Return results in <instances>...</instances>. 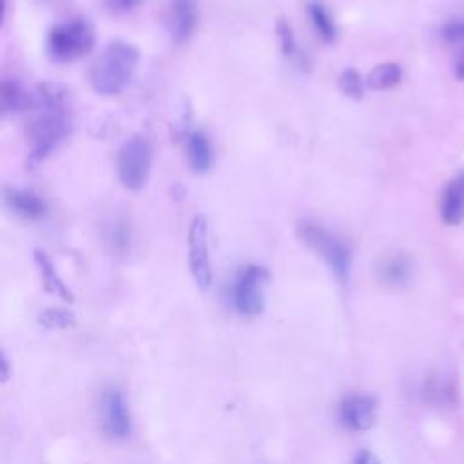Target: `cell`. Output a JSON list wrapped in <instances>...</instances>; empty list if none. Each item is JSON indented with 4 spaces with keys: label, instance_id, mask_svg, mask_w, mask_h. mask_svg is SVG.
I'll return each mask as SVG.
<instances>
[{
    "label": "cell",
    "instance_id": "obj_2",
    "mask_svg": "<svg viewBox=\"0 0 464 464\" xmlns=\"http://www.w3.org/2000/svg\"><path fill=\"white\" fill-rule=\"evenodd\" d=\"M140 62L136 45L116 40L96 58L91 69V85L102 96L120 94L132 80Z\"/></svg>",
    "mask_w": 464,
    "mask_h": 464
},
{
    "label": "cell",
    "instance_id": "obj_13",
    "mask_svg": "<svg viewBox=\"0 0 464 464\" xmlns=\"http://www.w3.org/2000/svg\"><path fill=\"white\" fill-rule=\"evenodd\" d=\"M185 156L194 174H207L214 167V147L210 138L201 129L187 130L185 134Z\"/></svg>",
    "mask_w": 464,
    "mask_h": 464
},
{
    "label": "cell",
    "instance_id": "obj_18",
    "mask_svg": "<svg viewBox=\"0 0 464 464\" xmlns=\"http://www.w3.org/2000/svg\"><path fill=\"white\" fill-rule=\"evenodd\" d=\"M304 11H306V18H308L310 25L314 27L315 34L319 36V40L326 45L334 44L339 36V29H337V24H335L328 5L323 0H306Z\"/></svg>",
    "mask_w": 464,
    "mask_h": 464
},
{
    "label": "cell",
    "instance_id": "obj_25",
    "mask_svg": "<svg viewBox=\"0 0 464 464\" xmlns=\"http://www.w3.org/2000/svg\"><path fill=\"white\" fill-rule=\"evenodd\" d=\"M145 0H105L107 7L112 13H130L136 7H140Z\"/></svg>",
    "mask_w": 464,
    "mask_h": 464
},
{
    "label": "cell",
    "instance_id": "obj_22",
    "mask_svg": "<svg viewBox=\"0 0 464 464\" xmlns=\"http://www.w3.org/2000/svg\"><path fill=\"white\" fill-rule=\"evenodd\" d=\"M38 323L47 330H63L76 324V317L67 308H47L38 315Z\"/></svg>",
    "mask_w": 464,
    "mask_h": 464
},
{
    "label": "cell",
    "instance_id": "obj_1",
    "mask_svg": "<svg viewBox=\"0 0 464 464\" xmlns=\"http://www.w3.org/2000/svg\"><path fill=\"white\" fill-rule=\"evenodd\" d=\"M29 111L33 112L27 129L29 160L38 163L51 156L72 132L65 87L53 82L40 85L34 91V102Z\"/></svg>",
    "mask_w": 464,
    "mask_h": 464
},
{
    "label": "cell",
    "instance_id": "obj_20",
    "mask_svg": "<svg viewBox=\"0 0 464 464\" xmlns=\"http://www.w3.org/2000/svg\"><path fill=\"white\" fill-rule=\"evenodd\" d=\"M401 82H402V67L397 62L377 63L364 78L366 87L372 91H390L397 87Z\"/></svg>",
    "mask_w": 464,
    "mask_h": 464
},
{
    "label": "cell",
    "instance_id": "obj_28",
    "mask_svg": "<svg viewBox=\"0 0 464 464\" xmlns=\"http://www.w3.org/2000/svg\"><path fill=\"white\" fill-rule=\"evenodd\" d=\"M455 76L464 82V58L457 62V65H455Z\"/></svg>",
    "mask_w": 464,
    "mask_h": 464
},
{
    "label": "cell",
    "instance_id": "obj_17",
    "mask_svg": "<svg viewBox=\"0 0 464 464\" xmlns=\"http://www.w3.org/2000/svg\"><path fill=\"white\" fill-rule=\"evenodd\" d=\"M34 102V92L25 89L16 80H0V118L29 111Z\"/></svg>",
    "mask_w": 464,
    "mask_h": 464
},
{
    "label": "cell",
    "instance_id": "obj_23",
    "mask_svg": "<svg viewBox=\"0 0 464 464\" xmlns=\"http://www.w3.org/2000/svg\"><path fill=\"white\" fill-rule=\"evenodd\" d=\"M107 243L114 252H120V254L127 252L132 245V230L129 223L123 219H116L114 223H111L107 230Z\"/></svg>",
    "mask_w": 464,
    "mask_h": 464
},
{
    "label": "cell",
    "instance_id": "obj_11",
    "mask_svg": "<svg viewBox=\"0 0 464 464\" xmlns=\"http://www.w3.org/2000/svg\"><path fill=\"white\" fill-rule=\"evenodd\" d=\"M5 207L25 221H40L47 214L45 201L33 190L5 187L2 192Z\"/></svg>",
    "mask_w": 464,
    "mask_h": 464
},
{
    "label": "cell",
    "instance_id": "obj_16",
    "mask_svg": "<svg viewBox=\"0 0 464 464\" xmlns=\"http://www.w3.org/2000/svg\"><path fill=\"white\" fill-rule=\"evenodd\" d=\"M276 38L281 49V54L301 72H308L312 63L308 54L303 51V47L299 45V42L295 40V33L292 29V25L288 24L286 18H277L276 20Z\"/></svg>",
    "mask_w": 464,
    "mask_h": 464
},
{
    "label": "cell",
    "instance_id": "obj_9",
    "mask_svg": "<svg viewBox=\"0 0 464 464\" xmlns=\"http://www.w3.org/2000/svg\"><path fill=\"white\" fill-rule=\"evenodd\" d=\"M337 419L348 431H368L377 422V401L366 393H352L341 399Z\"/></svg>",
    "mask_w": 464,
    "mask_h": 464
},
{
    "label": "cell",
    "instance_id": "obj_15",
    "mask_svg": "<svg viewBox=\"0 0 464 464\" xmlns=\"http://www.w3.org/2000/svg\"><path fill=\"white\" fill-rule=\"evenodd\" d=\"M420 395L426 402L433 406H453L459 395L455 377L446 372H431L430 375H426L420 386Z\"/></svg>",
    "mask_w": 464,
    "mask_h": 464
},
{
    "label": "cell",
    "instance_id": "obj_8",
    "mask_svg": "<svg viewBox=\"0 0 464 464\" xmlns=\"http://www.w3.org/2000/svg\"><path fill=\"white\" fill-rule=\"evenodd\" d=\"M102 430L112 439H125L130 433V415L125 395L116 386H107L102 392L98 406Z\"/></svg>",
    "mask_w": 464,
    "mask_h": 464
},
{
    "label": "cell",
    "instance_id": "obj_4",
    "mask_svg": "<svg viewBox=\"0 0 464 464\" xmlns=\"http://www.w3.org/2000/svg\"><path fill=\"white\" fill-rule=\"evenodd\" d=\"M96 44V29L87 18L56 24L47 34V53L54 62L69 63L83 58Z\"/></svg>",
    "mask_w": 464,
    "mask_h": 464
},
{
    "label": "cell",
    "instance_id": "obj_21",
    "mask_svg": "<svg viewBox=\"0 0 464 464\" xmlns=\"http://www.w3.org/2000/svg\"><path fill=\"white\" fill-rule=\"evenodd\" d=\"M337 87H339V91H341L346 98H350V100H353V102H359V100L364 96V91H366L364 78L361 76L359 71H355V69H352V67L344 69V71L339 74V78H337Z\"/></svg>",
    "mask_w": 464,
    "mask_h": 464
},
{
    "label": "cell",
    "instance_id": "obj_5",
    "mask_svg": "<svg viewBox=\"0 0 464 464\" xmlns=\"http://www.w3.org/2000/svg\"><path fill=\"white\" fill-rule=\"evenodd\" d=\"M270 279V272L257 263L243 265L227 288V299L230 308L241 317H256L265 306V285Z\"/></svg>",
    "mask_w": 464,
    "mask_h": 464
},
{
    "label": "cell",
    "instance_id": "obj_27",
    "mask_svg": "<svg viewBox=\"0 0 464 464\" xmlns=\"http://www.w3.org/2000/svg\"><path fill=\"white\" fill-rule=\"evenodd\" d=\"M9 375H11V366H9V361H7V357L0 352V382H4V381H7L9 379Z\"/></svg>",
    "mask_w": 464,
    "mask_h": 464
},
{
    "label": "cell",
    "instance_id": "obj_6",
    "mask_svg": "<svg viewBox=\"0 0 464 464\" xmlns=\"http://www.w3.org/2000/svg\"><path fill=\"white\" fill-rule=\"evenodd\" d=\"M152 145L149 138L134 134L123 141L116 158L118 179L129 190H140L150 174Z\"/></svg>",
    "mask_w": 464,
    "mask_h": 464
},
{
    "label": "cell",
    "instance_id": "obj_14",
    "mask_svg": "<svg viewBox=\"0 0 464 464\" xmlns=\"http://www.w3.org/2000/svg\"><path fill=\"white\" fill-rule=\"evenodd\" d=\"M377 279L388 288H404L413 277V261L404 252H392L377 263Z\"/></svg>",
    "mask_w": 464,
    "mask_h": 464
},
{
    "label": "cell",
    "instance_id": "obj_24",
    "mask_svg": "<svg viewBox=\"0 0 464 464\" xmlns=\"http://www.w3.org/2000/svg\"><path fill=\"white\" fill-rule=\"evenodd\" d=\"M440 36L442 40L451 45V47H464V20L457 18V20H450L440 27Z\"/></svg>",
    "mask_w": 464,
    "mask_h": 464
},
{
    "label": "cell",
    "instance_id": "obj_12",
    "mask_svg": "<svg viewBox=\"0 0 464 464\" xmlns=\"http://www.w3.org/2000/svg\"><path fill=\"white\" fill-rule=\"evenodd\" d=\"M198 25L196 0H170L169 7V31L174 44L181 45L190 40Z\"/></svg>",
    "mask_w": 464,
    "mask_h": 464
},
{
    "label": "cell",
    "instance_id": "obj_3",
    "mask_svg": "<svg viewBox=\"0 0 464 464\" xmlns=\"http://www.w3.org/2000/svg\"><path fill=\"white\" fill-rule=\"evenodd\" d=\"M295 232L299 239L312 250L315 256L328 265L334 277L346 285L352 272V248L350 245L334 230L314 219H299L295 223Z\"/></svg>",
    "mask_w": 464,
    "mask_h": 464
},
{
    "label": "cell",
    "instance_id": "obj_7",
    "mask_svg": "<svg viewBox=\"0 0 464 464\" xmlns=\"http://www.w3.org/2000/svg\"><path fill=\"white\" fill-rule=\"evenodd\" d=\"M188 266L192 279L199 290H208L212 285V263L208 250V223L203 214L192 218L187 236Z\"/></svg>",
    "mask_w": 464,
    "mask_h": 464
},
{
    "label": "cell",
    "instance_id": "obj_26",
    "mask_svg": "<svg viewBox=\"0 0 464 464\" xmlns=\"http://www.w3.org/2000/svg\"><path fill=\"white\" fill-rule=\"evenodd\" d=\"M353 464H381V462H379V459H377V455L373 451L362 450V451L357 453Z\"/></svg>",
    "mask_w": 464,
    "mask_h": 464
},
{
    "label": "cell",
    "instance_id": "obj_19",
    "mask_svg": "<svg viewBox=\"0 0 464 464\" xmlns=\"http://www.w3.org/2000/svg\"><path fill=\"white\" fill-rule=\"evenodd\" d=\"M34 263L38 266V272H40V279H42V285L44 288L49 292V294H54L58 295L60 299L71 303L74 297L71 294V290L67 288V285L62 281V277L58 276L53 261L49 259V256L42 250H34Z\"/></svg>",
    "mask_w": 464,
    "mask_h": 464
},
{
    "label": "cell",
    "instance_id": "obj_10",
    "mask_svg": "<svg viewBox=\"0 0 464 464\" xmlns=\"http://www.w3.org/2000/svg\"><path fill=\"white\" fill-rule=\"evenodd\" d=\"M439 216L448 227H457L464 221V169L455 172L444 185L439 199Z\"/></svg>",
    "mask_w": 464,
    "mask_h": 464
},
{
    "label": "cell",
    "instance_id": "obj_29",
    "mask_svg": "<svg viewBox=\"0 0 464 464\" xmlns=\"http://www.w3.org/2000/svg\"><path fill=\"white\" fill-rule=\"evenodd\" d=\"M5 9H7V0H0V27L4 25V20H5Z\"/></svg>",
    "mask_w": 464,
    "mask_h": 464
}]
</instances>
